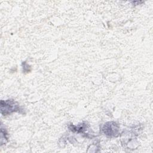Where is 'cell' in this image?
<instances>
[{"label":"cell","instance_id":"1","mask_svg":"<svg viewBox=\"0 0 153 153\" xmlns=\"http://www.w3.org/2000/svg\"><path fill=\"white\" fill-rule=\"evenodd\" d=\"M5 105V113H10L12 111H16L19 109L18 105H16V102L12 100H7L4 102Z\"/></svg>","mask_w":153,"mask_h":153}]
</instances>
